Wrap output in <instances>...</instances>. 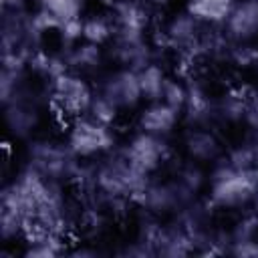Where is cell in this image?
<instances>
[{
	"label": "cell",
	"instance_id": "obj_13",
	"mask_svg": "<svg viewBox=\"0 0 258 258\" xmlns=\"http://www.w3.org/2000/svg\"><path fill=\"white\" fill-rule=\"evenodd\" d=\"M183 145H185V151L189 153V157H194L198 161H214L222 153V145H220L218 137L212 131H204V129H191L185 135Z\"/></svg>",
	"mask_w": 258,
	"mask_h": 258
},
{
	"label": "cell",
	"instance_id": "obj_25",
	"mask_svg": "<svg viewBox=\"0 0 258 258\" xmlns=\"http://www.w3.org/2000/svg\"><path fill=\"white\" fill-rule=\"evenodd\" d=\"M232 58H234V62L236 64H240V67H250V64H254V62H258V52L252 48V46H236L234 50H232Z\"/></svg>",
	"mask_w": 258,
	"mask_h": 258
},
{
	"label": "cell",
	"instance_id": "obj_24",
	"mask_svg": "<svg viewBox=\"0 0 258 258\" xmlns=\"http://www.w3.org/2000/svg\"><path fill=\"white\" fill-rule=\"evenodd\" d=\"M177 181H179L189 194H196V191L202 187V183H204V173H202L198 167L189 165V167H185V169L179 173Z\"/></svg>",
	"mask_w": 258,
	"mask_h": 258
},
{
	"label": "cell",
	"instance_id": "obj_4",
	"mask_svg": "<svg viewBox=\"0 0 258 258\" xmlns=\"http://www.w3.org/2000/svg\"><path fill=\"white\" fill-rule=\"evenodd\" d=\"M115 143V135L109 125H103L91 117H77L69 129L67 145L77 157H95L109 151Z\"/></svg>",
	"mask_w": 258,
	"mask_h": 258
},
{
	"label": "cell",
	"instance_id": "obj_20",
	"mask_svg": "<svg viewBox=\"0 0 258 258\" xmlns=\"http://www.w3.org/2000/svg\"><path fill=\"white\" fill-rule=\"evenodd\" d=\"M161 101L181 113L185 109V105H187V87L181 81H177V79H167L165 87H163Z\"/></svg>",
	"mask_w": 258,
	"mask_h": 258
},
{
	"label": "cell",
	"instance_id": "obj_19",
	"mask_svg": "<svg viewBox=\"0 0 258 258\" xmlns=\"http://www.w3.org/2000/svg\"><path fill=\"white\" fill-rule=\"evenodd\" d=\"M117 111H119V107L113 103V101H109L105 95H95L93 97V101H91V105H89V117L91 119H95V121H99V123H103V125H113V121L117 119Z\"/></svg>",
	"mask_w": 258,
	"mask_h": 258
},
{
	"label": "cell",
	"instance_id": "obj_3",
	"mask_svg": "<svg viewBox=\"0 0 258 258\" xmlns=\"http://www.w3.org/2000/svg\"><path fill=\"white\" fill-rule=\"evenodd\" d=\"M77 155L67 145H58L52 141H40L30 147V165L34 171L48 179H62V177H77L79 163Z\"/></svg>",
	"mask_w": 258,
	"mask_h": 258
},
{
	"label": "cell",
	"instance_id": "obj_6",
	"mask_svg": "<svg viewBox=\"0 0 258 258\" xmlns=\"http://www.w3.org/2000/svg\"><path fill=\"white\" fill-rule=\"evenodd\" d=\"M101 95H105L109 101H113L119 109L135 107L143 99L137 71H133V69H121V71L109 75L107 81L103 83Z\"/></svg>",
	"mask_w": 258,
	"mask_h": 258
},
{
	"label": "cell",
	"instance_id": "obj_28",
	"mask_svg": "<svg viewBox=\"0 0 258 258\" xmlns=\"http://www.w3.org/2000/svg\"><path fill=\"white\" fill-rule=\"evenodd\" d=\"M254 169L258 171V145H256V161H254Z\"/></svg>",
	"mask_w": 258,
	"mask_h": 258
},
{
	"label": "cell",
	"instance_id": "obj_15",
	"mask_svg": "<svg viewBox=\"0 0 258 258\" xmlns=\"http://www.w3.org/2000/svg\"><path fill=\"white\" fill-rule=\"evenodd\" d=\"M137 77H139V87H141L143 99H147L149 103L161 101L163 87H165V81H167L163 69L155 62H147L145 67H141L137 71Z\"/></svg>",
	"mask_w": 258,
	"mask_h": 258
},
{
	"label": "cell",
	"instance_id": "obj_8",
	"mask_svg": "<svg viewBox=\"0 0 258 258\" xmlns=\"http://www.w3.org/2000/svg\"><path fill=\"white\" fill-rule=\"evenodd\" d=\"M226 32L238 42H246L258 34V0H240L226 18Z\"/></svg>",
	"mask_w": 258,
	"mask_h": 258
},
{
	"label": "cell",
	"instance_id": "obj_7",
	"mask_svg": "<svg viewBox=\"0 0 258 258\" xmlns=\"http://www.w3.org/2000/svg\"><path fill=\"white\" fill-rule=\"evenodd\" d=\"M191 196L194 194H189L179 181H173V183L145 185V189L141 191V196L137 200L151 212H169V210L177 208L179 204L187 202Z\"/></svg>",
	"mask_w": 258,
	"mask_h": 258
},
{
	"label": "cell",
	"instance_id": "obj_16",
	"mask_svg": "<svg viewBox=\"0 0 258 258\" xmlns=\"http://www.w3.org/2000/svg\"><path fill=\"white\" fill-rule=\"evenodd\" d=\"M64 58H67V64L77 71H93L101 64V48L99 44L85 40L83 44H75Z\"/></svg>",
	"mask_w": 258,
	"mask_h": 258
},
{
	"label": "cell",
	"instance_id": "obj_12",
	"mask_svg": "<svg viewBox=\"0 0 258 258\" xmlns=\"http://www.w3.org/2000/svg\"><path fill=\"white\" fill-rule=\"evenodd\" d=\"M115 58L125 64V69L139 71L149 60V46L145 44L143 36H129V34H117L115 40Z\"/></svg>",
	"mask_w": 258,
	"mask_h": 258
},
{
	"label": "cell",
	"instance_id": "obj_5",
	"mask_svg": "<svg viewBox=\"0 0 258 258\" xmlns=\"http://www.w3.org/2000/svg\"><path fill=\"white\" fill-rule=\"evenodd\" d=\"M167 153L169 151H167L165 141L159 135H151V133H145V131L137 133L127 143V147L121 151L123 159L131 167H135L137 171H141L145 175L151 173L153 169H157L165 161Z\"/></svg>",
	"mask_w": 258,
	"mask_h": 258
},
{
	"label": "cell",
	"instance_id": "obj_2",
	"mask_svg": "<svg viewBox=\"0 0 258 258\" xmlns=\"http://www.w3.org/2000/svg\"><path fill=\"white\" fill-rule=\"evenodd\" d=\"M91 87L75 73H62L50 81V99L56 113L64 117L77 119L79 115L89 111V105L93 101Z\"/></svg>",
	"mask_w": 258,
	"mask_h": 258
},
{
	"label": "cell",
	"instance_id": "obj_10",
	"mask_svg": "<svg viewBox=\"0 0 258 258\" xmlns=\"http://www.w3.org/2000/svg\"><path fill=\"white\" fill-rule=\"evenodd\" d=\"M179 119V111H175L173 107H169L163 101H155L149 107H145L139 115V129L151 135H167L173 131L175 123Z\"/></svg>",
	"mask_w": 258,
	"mask_h": 258
},
{
	"label": "cell",
	"instance_id": "obj_17",
	"mask_svg": "<svg viewBox=\"0 0 258 258\" xmlns=\"http://www.w3.org/2000/svg\"><path fill=\"white\" fill-rule=\"evenodd\" d=\"M6 121H8V127L16 133V135H26L32 125H34V111L26 109L24 105L20 103H8L6 107Z\"/></svg>",
	"mask_w": 258,
	"mask_h": 258
},
{
	"label": "cell",
	"instance_id": "obj_9",
	"mask_svg": "<svg viewBox=\"0 0 258 258\" xmlns=\"http://www.w3.org/2000/svg\"><path fill=\"white\" fill-rule=\"evenodd\" d=\"M198 32H200V20L185 10L181 14H175L167 22V26H165V40H167L169 46L179 48V50H189L194 46L200 48Z\"/></svg>",
	"mask_w": 258,
	"mask_h": 258
},
{
	"label": "cell",
	"instance_id": "obj_21",
	"mask_svg": "<svg viewBox=\"0 0 258 258\" xmlns=\"http://www.w3.org/2000/svg\"><path fill=\"white\" fill-rule=\"evenodd\" d=\"M40 8L54 14L60 22L75 18L81 12V0H40Z\"/></svg>",
	"mask_w": 258,
	"mask_h": 258
},
{
	"label": "cell",
	"instance_id": "obj_1",
	"mask_svg": "<svg viewBox=\"0 0 258 258\" xmlns=\"http://www.w3.org/2000/svg\"><path fill=\"white\" fill-rule=\"evenodd\" d=\"M258 198V171L234 169L228 161L212 173L210 202L216 208H240Z\"/></svg>",
	"mask_w": 258,
	"mask_h": 258
},
{
	"label": "cell",
	"instance_id": "obj_22",
	"mask_svg": "<svg viewBox=\"0 0 258 258\" xmlns=\"http://www.w3.org/2000/svg\"><path fill=\"white\" fill-rule=\"evenodd\" d=\"M254 161H256V145H240L228 157V163L234 169H244V171L254 169Z\"/></svg>",
	"mask_w": 258,
	"mask_h": 258
},
{
	"label": "cell",
	"instance_id": "obj_23",
	"mask_svg": "<svg viewBox=\"0 0 258 258\" xmlns=\"http://www.w3.org/2000/svg\"><path fill=\"white\" fill-rule=\"evenodd\" d=\"M58 34L64 42H77L79 38H83V20H81V16L62 20L60 26H58Z\"/></svg>",
	"mask_w": 258,
	"mask_h": 258
},
{
	"label": "cell",
	"instance_id": "obj_26",
	"mask_svg": "<svg viewBox=\"0 0 258 258\" xmlns=\"http://www.w3.org/2000/svg\"><path fill=\"white\" fill-rule=\"evenodd\" d=\"M232 252L238 254V256H258V240H256V238L234 240Z\"/></svg>",
	"mask_w": 258,
	"mask_h": 258
},
{
	"label": "cell",
	"instance_id": "obj_11",
	"mask_svg": "<svg viewBox=\"0 0 258 258\" xmlns=\"http://www.w3.org/2000/svg\"><path fill=\"white\" fill-rule=\"evenodd\" d=\"M117 34L143 36L147 28V10L135 0H117L113 4Z\"/></svg>",
	"mask_w": 258,
	"mask_h": 258
},
{
	"label": "cell",
	"instance_id": "obj_18",
	"mask_svg": "<svg viewBox=\"0 0 258 258\" xmlns=\"http://www.w3.org/2000/svg\"><path fill=\"white\" fill-rule=\"evenodd\" d=\"M113 34V26L107 18L103 16H93V18H87L83 20V38L87 42H93V44H103L105 40H109Z\"/></svg>",
	"mask_w": 258,
	"mask_h": 258
},
{
	"label": "cell",
	"instance_id": "obj_14",
	"mask_svg": "<svg viewBox=\"0 0 258 258\" xmlns=\"http://www.w3.org/2000/svg\"><path fill=\"white\" fill-rule=\"evenodd\" d=\"M236 0H189L187 12L194 14L200 22H226L228 14L232 12Z\"/></svg>",
	"mask_w": 258,
	"mask_h": 258
},
{
	"label": "cell",
	"instance_id": "obj_27",
	"mask_svg": "<svg viewBox=\"0 0 258 258\" xmlns=\"http://www.w3.org/2000/svg\"><path fill=\"white\" fill-rule=\"evenodd\" d=\"M147 2H151V4H165L167 0H147Z\"/></svg>",
	"mask_w": 258,
	"mask_h": 258
}]
</instances>
